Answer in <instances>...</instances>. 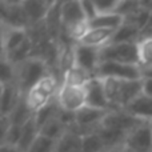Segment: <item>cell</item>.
<instances>
[{
  "mask_svg": "<svg viewBox=\"0 0 152 152\" xmlns=\"http://www.w3.org/2000/svg\"><path fill=\"white\" fill-rule=\"evenodd\" d=\"M92 76L87 72H84L83 69L77 68L75 66H69L66 71L63 72V79H61V83L64 84H71V86H80L84 87L87 84V81L91 79Z\"/></svg>",
  "mask_w": 152,
  "mask_h": 152,
  "instance_id": "cb8c5ba5",
  "label": "cell"
},
{
  "mask_svg": "<svg viewBox=\"0 0 152 152\" xmlns=\"http://www.w3.org/2000/svg\"><path fill=\"white\" fill-rule=\"evenodd\" d=\"M0 89V110L1 116H10L11 112L16 108V105L20 103L21 97L24 96L16 83L3 84Z\"/></svg>",
  "mask_w": 152,
  "mask_h": 152,
  "instance_id": "4fadbf2b",
  "label": "cell"
},
{
  "mask_svg": "<svg viewBox=\"0 0 152 152\" xmlns=\"http://www.w3.org/2000/svg\"><path fill=\"white\" fill-rule=\"evenodd\" d=\"M0 83L1 86L16 83V66H13L4 56H1L0 60Z\"/></svg>",
  "mask_w": 152,
  "mask_h": 152,
  "instance_id": "83f0119b",
  "label": "cell"
},
{
  "mask_svg": "<svg viewBox=\"0 0 152 152\" xmlns=\"http://www.w3.org/2000/svg\"><path fill=\"white\" fill-rule=\"evenodd\" d=\"M23 10L26 13V18L28 20L29 28L37 24H42L48 18L55 1H44V0H28L23 1Z\"/></svg>",
  "mask_w": 152,
  "mask_h": 152,
  "instance_id": "7c38bea8",
  "label": "cell"
},
{
  "mask_svg": "<svg viewBox=\"0 0 152 152\" xmlns=\"http://www.w3.org/2000/svg\"><path fill=\"white\" fill-rule=\"evenodd\" d=\"M67 131H68L67 127L64 126V124L59 120L58 116H56L55 119H52L51 121H48L45 126H43L42 128H40V135L58 142V140H60L61 137L64 136V134H66Z\"/></svg>",
  "mask_w": 152,
  "mask_h": 152,
  "instance_id": "d4e9b609",
  "label": "cell"
},
{
  "mask_svg": "<svg viewBox=\"0 0 152 152\" xmlns=\"http://www.w3.org/2000/svg\"><path fill=\"white\" fill-rule=\"evenodd\" d=\"M0 152H23V151H20L18 147H15V145L1 144V147H0Z\"/></svg>",
  "mask_w": 152,
  "mask_h": 152,
  "instance_id": "836d02e7",
  "label": "cell"
},
{
  "mask_svg": "<svg viewBox=\"0 0 152 152\" xmlns=\"http://www.w3.org/2000/svg\"><path fill=\"white\" fill-rule=\"evenodd\" d=\"M83 4V11L84 15H86L87 21H91L92 19H95L97 16V8L95 1H89V0H86V1H81Z\"/></svg>",
  "mask_w": 152,
  "mask_h": 152,
  "instance_id": "1f68e13d",
  "label": "cell"
},
{
  "mask_svg": "<svg viewBox=\"0 0 152 152\" xmlns=\"http://www.w3.org/2000/svg\"><path fill=\"white\" fill-rule=\"evenodd\" d=\"M124 23V18L118 13H97L95 19L88 21L89 28H107L118 29Z\"/></svg>",
  "mask_w": 152,
  "mask_h": 152,
  "instance_id": "44dd1931",
  "label": "cell"
},
{
  "mask_svg": "<svg viewBox=\"0 0 152 152\" xmlns=\"http://www.w3.org/2000/svg\"><path fill=\"white\" fill-rule=\"evenodd\" d=\"M115 29H107V28H89L87 29V32L84 34V36L81 37V40L79 43L83 45H88L92 48H102L107 47L113 39L115 35Z\"/></svg>",
  "mask_w": 152,
  "mask_h": 152,
  "instance_id": "9a60e30c",
  "label": "cell"
},
{
  "mask_svg": "<svg viewBox=\"0 0 152 152\" xmlns=\"http://www.w3.org/2000/svg\"><path fill=\"white\" fill-rule=\"evenodd\" d=\"M124 111L134 116L135 119L140 121H147L151 123L152 121V97H148L145 95H139L135 100H132Z\"/></svg>",
  "mask_w": 152,
  "mask_h": 152,
  "instance_id": "2e32d148",
  "label": "cell"
},
{
  "mask_svg": "<svg viewBox=\"0 0 152 152\" xmlns=\"http://www.w3.org/2000/svg\"><path fill=\"white\" fill-rule=\"evenodd\" d=\"M137 60L143 74L152 71V36L142 37L137 43Z\"/></svg>",
  "mask_w": 152,
  "mask_h": 152,
  "instance_id": "ffe728a7",
  "label": "cell"
},
{
  "mask_svg": "<svg viewBox=\"0 0 152 152\" xmlns=\"http://www.w3.org/2000/svg\"><path fill=\"white\" fill-rule=\"evenodd\" d=\"M81 152H108L99 132H91L83 136Z\"/></svg>",
  "mask_w": 152,
  "mask_h": 152,
  "instance_id": "484cf974",
  "label": "cell"
},
{
  "mask_svg": "<svg viewBox=\"0 0 152 152\" xmlns=\"http://www.w3.org/2000/svg\"><path fill=\"white\" fill-rule=\"evenodd\" d=\"M60 21L64 31H69L76 27L88 24L83 11L81 1H61L60 3Z\"/></svg>",
  "mask_w": 152,
  "mask_h": 152,
  "instance_id": "8fae6325",
  "label": "cell"
},
{
  "mask_svg": "<svg viewBox=\"0 0 152 152\" xmlns=\"http://www.w3.org/2000/svg\"><path fill=\"white\" fill-rule=\"evenodd\" d=\"M115 152H132V151H129V150H127L126 147H123V148H120V150H118V151H115Z\"/></svg>",
  "mask_w": 152,
  "mask_h": 152,
  "instance_id": "e575fe53",
  "label": "cell"
},
{
  "mask_svg": "<svg viewBox=\"0 0 152 152\" xmlns=\"http://www.w3.org/2000/svg\"><path fill=\"white\" fill-rule=\"evenodd\" d=\"M56 143L58 142L40 135V136L35 140L34 144L31 145L28 152H56Z\"/></svg>",
  "mask_w": 152,
  "mask_h": 152,
  "instance_id": "f1b7e54d",
  "label": "cell"
},
{
  "mask_svg": "<svg viewBox=\"0 0 152 152\" xmlns=\"http://www.w3.org/2000/svg\"><path fill=\"white\" fill-rule=\"evenodd\" d=\"M48 74L51 72L48 69L45 59L34 55L16 67V84L19 86L23 95H26Z\"/></svg>",
  "mask_w": 152,
  "mask_h": 152,
  "instance_id": "3957f363",
  "label": "cell"
},
{
  "mask_svg": "<svg viewBox=\"0 0 152 152\" xmlns=\"http://www.w3.org/2000/svg\"><path fill=\"white\" fill-rule=\"evenodd\" d=\"M86 88V96H87V105L97 110L111 111V104L108 102L107 91H105V83L104 79L99 76H92L87 84Z\"/></svg>",
  "mask_w": 152,
  "mask_h": 152,
  "instance_id": "30bf717a",
  "label": "cell"
},
{
  "mask_svg": "<svg viewBox=\"0 0 152 152\" xmlns=\"http://www.w3.org/2000/svg\"><path fill=\"white\" fill-rule=\"evenodd\" d=\"M21 3L23 1H8V0L0 1V15H1L3 27L29 29V24Z\"/></svg>",
  "mask_w": 152,
  "mask_h": 152,
  "instance_id": "ba28073f",
  "label": "cell"
},
{
  "mask_svg": "<svg viewBox=\"0 0 152 152\" xmlns=\"http://www.w3.org/2000/svg\"><path fill=\"white\" fill-rule=\"evenodd\" d=\"M151 127H152V121H151Z\"/></svg>",
  "mask_w": 152,
  "mask_h": 152,
  "instance_id": "d590c367",
  "label": "cell"
},
{
  "mask_svg": "<svg viewBox=\"0 0 152 152\" xmlns=\"http://www.w3.org/2000/svg\"><path fill=\"white\" fill-rule=\"evenodd\" d=\"M120 0H95L97 13H116Z\"/></svg>",
  "mask_w": 152,
  "mask_h": 152,
  "instance_id": "4dcf8cb0",
  "label": "cell"
},
{
  "mask_svg": "<svg viewBox=\"0 0 152 152\" xmlns=\"http://www.w3.org/2000/svg\"><path fill=\"white\" fill-rule=\"evenodd\" d=\"M59 107L61 110L69 112H77L87 105L86 88L80 86H71V84H60V88L56 96Z\"/></svg>",
  "mask_w": 152,
  "mask_h": 152,
  "instance_id": "8992f818",
  "label": "cell"
},
{
  "mask_svg": "<svg viewBox=\"0 0 152 152\" xmlns=\"http://www.w3.org/2000/svg\"><path fill=\"white\" fill-rule=\"evenodd\" d=\"M34 116H35V113L32 112L31 108L27 105L26 99H24V96H23L21 97V100H20V103L16 105V108L11 112L10 116H7V118L10 119L12 124L23 127L24 124L28 123L31 119H34Z\"/></svg>",
  "mask_w": 152,
  "mask_h": 152,
  "instance_id": "603a6c76",
  "label": "cell"
},
{
  "mask_svg": "<svg viewBox=\"0 0 152 152\" xmlns=\"http://www.w3.org/2000/svg\"><path fill=\"white\" fill-rule=\"evenodd\" d=\"M95 76L102 79H113V80H142L143 71L137 64H126L118 61H100Z\"/></svg>",
  "mask_w": 152,
  "mask_h": 152,
  "instance_id": "277c9868",
  "label": "cell"
},
{
  "mask_svg": "<svg viewBox=\"0 0 152 152\" xmlns=\"http://www.w3.org/2000/svg\"><path fill=\"white\" fill-rule=\"evenodd\" d=\"M39 136H40V129L34 118L28 123L24 124L23 128H21V136H20V142L18 144V148L23 152H28L31 145L34 144L35 140Z\"/></svg>",
  "mask_w": 152,
  "mask_h": 152,
  "instance_id": "d6986e66",
  "label": "cell"
},
{
  "mask_svg": "<svg viewBox=\"0 0 152 152\" xmlns=\"http://www.w3.org/2000/svg\"><path fill=\"white\" fill-rule=\"evenodd\" d=\"M60 84L61 81H59L55 75L48 74L34 88L29 89L24 95V99H26L27 105L31 108L32 112L36 113L42 108L47 107L48 104L55 102Z\"/></svg>",
  "mask_w": 152,
  "mask_h": 152,
  "instance_id": "7a4b0ae2",
  "label": "cell"
},
{
  "mask_svg": "<svg viewBox=\"0 0 152 152\" xmlns=\"http://www.w3.org/2000/svg\"><path fill=\"white\" fill-rule=\"evenodd\" d=\"M59 111H60V107H59L58 102H53L51 103V104H48L47 107L42 108L40 111H37L36 113H35V121H36L37 127H39V129L42 128L43 126H45V124L48 123V121H51L52 119H55L56 116H58Z\"/></svg>",
  "mask_w": 152,
  "mask_h": 152,
  "instance_id": "4316f807",
  "label": "cell"
},
{
  "mask_svg": "<svg viewBox=\"0 0 152 152\" xmlns=\"http://www.w3.org/2000/svg\"><path fill=\"white\" fill-rule=\"evenodd\" d=\"M105 91L111 110H124L132 100L142 95V80H113L104 79Z\"/></svg>",
  "mask_w": 152,
  "mask_h": 152,
  "instance_id": "6da1fadb",
  "label": "cell"
},
{
  "mask_svg": "<svg viewBox=\"0 0 152 152\" xmlns=\"http://www.w3.org/2000/svg\"><path fill=\"white\" fill-rule=\"evenodd\" d=\"M83 136L75 131H67L56 143V152H81Z\"/></svg>",
  "mask_w": 152,
  "mask_h": 152,
  "instance_id": "7402d4cb",
  "label": "cell"
},
{
  "mask_svg": "<svg viewBox=\"0 0 152 152\" xmlns=\"http://www.w3.org/2000/svg\"><path fill=\"white\" fill-rule=\"evenodd\" d=\"M34 45H35V42L31 37V35H29L28 39H27L24 43H21L18 48H15V50L11 51V52L7 53V55H1V56H4V58L8 59L13 66L18 67L19 64H21L23 61H26L27 59L34 56L32 55V52H34Z\"/></svg>",
  "mask_w": 152,
  "mask_h": 152,
  "instance_id": "ac0fdd59",
  "label": "cell"
},
{
  "mask_svg": "<svg viewBox=\"0 0 152 152\" xmlns=\"http://www.w3.org/2000/svg\"><path fill=\"white\" fill-rule=\"evenodd\" d=\"M124 147L132 152H152V127L143 121L128 134Z\"/></svg>",
  "mask_w": 152,
  "mask_h": 152,
  "instance_id": "9c48e42d",
  "label": "cell"
},
{
  "mask_svg": "<svg viewBox=\"0 0 152 152\" xmlns=\"http://www.w3.org/2000/svg\"><path fill=\"white\" fill-rule=\"evenodd\" d=\"M142 37V31L139 27H136L134 23L124 20V23L116 29L111 43H134V44H137Z\"/></svg>",
  "mask_w": 152,
  "mask_h": 152,
  "instance_id": "e0dca14e",
  "label": "cell"
},
{
  "mask_svg": "<svg viewBox=\"0 0 152 152\" xmlns=\"http://www.w3.org/2000/svg\"><path fill=\"white\" fill-rule=\"evenodd\" d=\"M142 94L152 97V76L144 75L142 79Z\"/></svg>",
  "mask_w": 152,
  "mask_h": 152,
  "instance_id": "d6a6232c",
  "label": "cell"
},
{
  "mask_svg": "<svg viewBox=\"0 0 152 152\" xmlns=\"http://www.w3.org/2000/svg\"><path fill=\"white\" fill-rule=\"evenodd\" d=\"M100 61H118L126 64H137V44L134 43H110L100 50Z\"/></svg>",
  "mask_w": 152,
  "mask_h": 152,
  "instance_id": "5b68a950",
  "label": "cell"
},
{
  "mask_svg": "<svg viewBox=\"0 0 152 152\" xmlns=\"http://www.w3.org/2000/svg\"><path fill=\"white\" fill-rule=\"evenodd\" d=\"M100 64V50L83 45L80 43L74 44L72 48V66L83 69L91 76L96 75Z\"/></svg>",
  "mask_w": 152,
  "mask_h": 152,
  "instance_id": "52a82bcc",
  "label": "cell"
},
{
  "mask_svg": "<svg viewBox=\"0 0 152 152\" xmlns=\"http://www.w3.org/2000/svg\"><path fill=\"white\" fill-rule=\"evenodd\" d=\"M21 128H23V127L15 126V124L11 123V127L1 136V144H8V145H15V147H18L19 142H20V136H21Z\"/></svg>",
  "mask_w": 152,
  "mask_h": 152,
  "instance_id": "f546056e",
  "label": "cell"
},
{
  "mask_svg": "<svg viewBox=\"0 0 152 152\" xmlns=\"http://www.w3.org/2000/svg\"><path fill=\"white\" fill-rule=\"evenodd\" d=\"M29 37L26 28H10L1 26V55H7Z\"/></svg>",
  "mask_w": 152,
  "mask_h": 152,
  "instance_id": "5bb4252c",
  "label": "cell"
}]
</instances>
